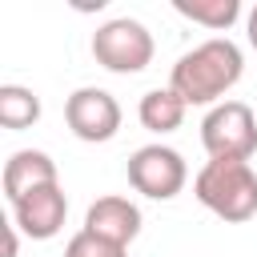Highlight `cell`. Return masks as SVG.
<instances>
[{
  "instance_id": "obj_10",
  "label": "cell",
  "mask_w": 257,
  "mask_h": 257,
  "mask_svg": "<svg viewBox=\"0 0 257 257\" xmlns=\"http://www.w3.org/2000/svg\"><path fill=\"white\" fill-rule=\"evenodd\" d=\"M185 100L173 92V88H149L145 96H141V104H137V116H141V124L149 128V133H177L181 124H185Z\"/></svg>"
},
{
  "instance_id": "obj_12",
  "label": "cell",
  "mask_w": 257,
  "mask_h": 257,
  "mask_svg": "<svg viewBox=\"0 0 257 257\" xmlns=\"http://www.w3.org/2000/svg\"><path fill=\"white\" fill-rule=\"evenodd\" d=\"M40 120V96L24 84H0V124L20 133Z\"/></svg>"
},
{
  "instance_id": "obj_15",
  "label": "cell",
  "mask_w": 257,
  "mask_h": 257,
  "mask_svg": "<svg viewBox=\"0 0 257 257\" xmlns=\"http://www.w3.org/2000/svg\"><path fill=\"white\" fill-rule=\"evenodd\" d=\"M4 233H8V241H4V257H16V249H20V241H16V233H20V229H16V225H8Z\"/></svg>"
},
{
  "instance_id": "obj_3",
  "label": "cell",
  "mask_w": 257,
  "mask_h": 257,
  "mask_svg": "<svg viewBox=\"0 0 257 257\" xmlns=\"http://www.w3.org/2000/svg\"><path fill=\"white\" fill-rule=\"evenodd\" d=\"M201 145L209 161H249L257 153V112L245 100H221L201 120Z\"/></svg>"
},
{
  "instance_id": "obj_5",
  "label": "cell",
  "mask_w": 257,
  "mask_h": 257,
  "mask_svg": "<svg viewBox=\"0 0 257 257\" xmlns=\"http://www.w3.org/2000/svg\"><path fill=\"white\" fill-rule=\"evenodd\" d=\"M189 181V165L169 145H145L128 157V185L149 201H173Z\"/></svg>"
},
{
  "instance_id": "obj_6",
  "label": "cell",
  "mask_w": 257,
  "mask_h": 257,
  "mask_svg": "<svg viewBox=\"0 0 257 257\" xmlns=\"http://www.w3.org/2000/svg\"><path fill=\"white\" fill-rule=\"evenodd\" d=\"M64 120H68L72 137H80L88 145H104L120 133V104L112 92L84 84L64 100Z\"/></svg>"
},
{
  "instance_id": "obj_7",
  "label": "cell",
  "mask_w": 257,
  "mask_h": 257,
  "mask_svg": "<svg viewBox=\"0 0 257 257\" xmlns=\"http://www.w3.org/2000/svg\"><path fill=\"white\" fill-rule=\"evenodd\" d=\"M64 217H68V197L60 185L36 189L12 205V225L32 241H52L64 229Z\"/></svg>"
},
{
  "instance_id": "obj_8",
  "label": "cell",
  "mask_w": 257,
  "mask_h": 257,
  "mask_svg": "<svg viewBox=\"0 0 257 257\" xmlns=\"http://www.w3.org/2000/svg\"><path fill=\"white\" fill-rule=\"evenodd\" d=\"M84 229L108 245H120L128 249L141 233V209L128 201V197H96L84 213Z\"/></svg>"
},
{
  "instance_id": "obj_14",
  "label": "cell",
  "mask_w": 257,
  "mask_h": 257,
  "mask_svg": "<svg viewBox=\"0 0 257 257\" xmlns=\"http://www.w3.org/2000/svg\"><path fill=\"white\" fill-rule=\"evenodd\" d=\"M245 36H249V44L257 48V4L249 8V16H245Z\"/></svg>"
},
{
  "instance_id": "obj_11",
  "label": "cell",
  "mask_w": 257,
  "mask_h": 257,
  "mask_svg": "<svg viewBox=\"0 0 257 257\" xmlns=\"http://www.w3.org/2000/svg\"><path fill=\"white\" fill-rule=\"evenodd\" d=\"M173 8L209 32H229L241 16V0H173Z\"/></svg>"
},
{
  "instance_id": "obj_2",
  "label": "cell",
  "mask_w": 257,
  "mask_h": 257,
  "mask_svg": "<svg viewBox=\"0 0 257 257\" xmlns=\"http://www.w3.org/2000/svg\"><path fill=\"white\" fill-rule=\"evenodd\" d=\"M193 193L213 217L229 225L257 217V173L249 161H205V169L193 177Z\"/></svg>"
},
{
  "instance_id": "obj_4",
  "label": "cell",
  "mask_w": 257,
  "mask_h": 257,
  "mask_svg": "<svg viewBox=\"0 0 257 257\" xmlns=\"http://www.w3.org/2000/svg\"><path fill=\"white\" fill-rule=\"evenodd\" d=\"M153 32L141 24V20H128V16H116V20H104L96 32H92V56L100 68L116 72V76H133V72H145L153 64Z\"/></svg>"
},
{
  "instance_id": "obj_13",
  "label": "cell",
  "mask_w": 257,
  "mask_h": 257,
  "mask_svg": "<svg viewBox=\"0 0 257 257\" xmlns=\"http://www.w3.org/2000/svg\"><path fill=\"white\" fill-rule=\"evenodd\" d=\"M64 257H124V249H120V245H108V241H100V237H92L88 229H80L76 237H68Z\"/></svg>"
},
{
  "instance_id": "obj_9",
  "label": "cell",
  "mask_w": 257,
  "mask_h": 257,
  "mask_svg": "<svg viewBox=\"0 0 257 257\" xmlns=\"http://www.w3.org/2000/svg\"><path fill=\"white\" fill-rule=\"evenodd\" d=\"M48 185H60L56 181V161L40 149H20L4 161V197L8 205H16L20 197L36 193V189H48Z\"/></svg>"
},
{
  "instance_id": "obj_1",
  "label": "cell",
  "mask_w": 257,
  "mask_h": 257,
  "mask_svg": "<svg viewBox=\"0 0 257 257\" xmlns=\"http://www.w3.org/2000/svg\"><path fill=\"white\" fill-rule=\"evenodd\" d=\"M241 72H245L241 48L229 36H213L189 48L185 56H177L169 72V88L185 104H221V96L241 80Z\"/></svg>"
}]
</instances>
